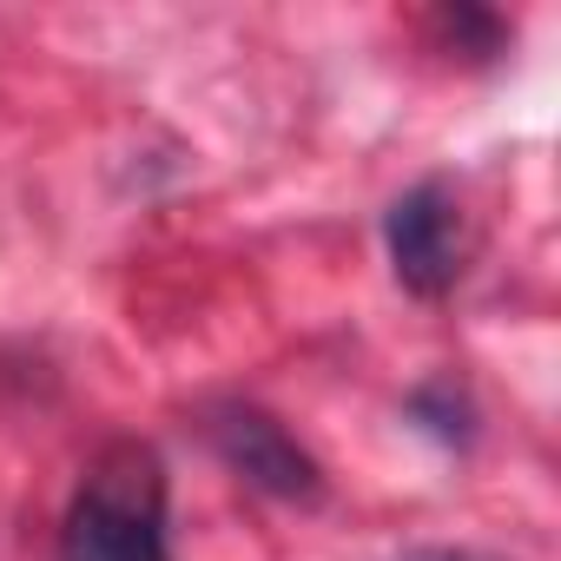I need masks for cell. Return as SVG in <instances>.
<instances>
[{"instance_id":"6da1fadb","label":"cell","mask_w":561,"mask_h":561,"mask_svg":"<svg viewBox=\"0 0 561 561\" xmlns=\"http://www.w3.org/2000/svg\"><path fill=\"white\" fill-rule=\"evenodd\" d=\"M60 561H172L165 462L152 443H113L93 456L60 528Z\"/></svg>"},{"instance_id":"7a4b0ae2","label":"cell","mask_w":561,"mask_h":561,"mask_svg":"<svg viewBox=\"0 0 561 561\" xmlns=\"http://www.w3.org/2000/svg\"><path fill=\"white\" fill-rule=\"evenodd\" d=\"M205 436H211V449L225 456V469L238 482H251V489H264L277 502H305L311 508L324 495L318 456L285 423H277V416H264L257 403H211L205 410Z\"/></svg>"},{"instance_id":"3957f363","label":"cell","mask_w":561,"mask_h":561,"mask_svg":"<svg viewBox=\"0 0 561 561\" xmlns=\"http://www.w3.org/2000/svg\"><path fill=\"white\" fill-rule=\"evenodd\" d=\"M383 244H390V271L410 298H443L456 291L462 277V218H456V198L423 179L410 185L390 211H383Z\"/></svg>"},{"instance_id":"277c9868","label":"cell","mask_w":561,"mask_h":561,"mask_svg":"<svg viewBox=\"0 0 561 561\" xmlns=\"http://www.w3.org/2000/svg\"><path fill=\"white\" fill-rule=\"evenodd\" d=\"M410 423H423L436 443H449V449H469L476 443V403H469V390L456 383V377H436V383H423L416 397H410Z\"/></svg>"},{"instance_id":"5b68a950","label":"cell","mask_w":561,"mask_h":561,"mask_svg":"<svg viewBox=\"0 0 561 561\" xmlns=\"http://www.w3.org/2000/svg\"><path fill=\"white\" fill-rule=\"evenodd\" d=\"M403 561H476V554H456V548H416V554H403Z\"/></svg>"}]
</instances>
